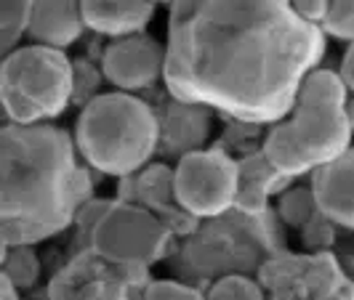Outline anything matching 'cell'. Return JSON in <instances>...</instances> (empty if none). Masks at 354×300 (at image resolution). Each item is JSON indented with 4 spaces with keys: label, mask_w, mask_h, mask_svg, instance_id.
Masks as SVG:
<instances>
[{
    "label": "cell",
    "mask_w": 354,
    "mask_h": 300,
    "mask_svg": "<svg viewBox=\"0 0 354 300\" xmlns=\"http://www.w3.org/2000/svg\"><path fill=\"white\" fill-rule=\"evenodd\" d=\"M296 104L306 106H344L349 104V86L344 83V77L330 70H315L306 74L299 90V101Z\"/></svg>",
    "instance_id": "cell-18"
},
{
    "label": "cell",
    "mask_w": 354,
    "mask_h": 300,
    "mask_svg": "<svg viewBox=\"0 0 354 300\" xmlns=\"http://www.w3.org/2000/svg\"><path fill=\"white\" fill-rule=\"evenodd\" d=\"M0 300H21L19 298V287L8 277H0Z\"/></svg>",
    "instance_id": "cell-28"
},
{
    "label": "cell",
    "mask_w": 354,
    "mask_h": 300,
    "mask_svg": "<svg viewBox=\"0 0 354 300\" xmlns=\"http://www.w3.org/2000/svg\"><path fill=\"white\" fill-rule=\"evenodd\" d=\"M277 212H280V218H283L288 226L304 231L319 215L315 192H312V189H288V192L280 197Z\"/></svg>",
    "instance_id": "cell-20"
},
{
    "label": "cell",
    "mask_w": 354,
    "mask_h": 300,
    "mask_svg": "<svg viewBox=\"0 0 354 300\" xmlns=\"http://www.w3.org/2000/svg\"><path fill=\"white\" fill-rule=\"evenodd\" d=\"M344 112H346V120H349V128H352L354 133V99H349V104L344 106Z\"/></svg>",
    "instance_id": "cell-29"
},
{
    "label": "cell",
    "mask_w": 354,
    "mask_h": 300,
    "mask_svg": "<svg viewBox=\"0 0 354 300\" xmlns=\"http://www.w3.org/2000/svg\"><path fill=\"white\" fill-rule=\"evenodd\" d=\"M142 300H205V295L187 282H174V279H155L144 290Z\"/></svg>",
    "instance_id": "cell-24"
},
{
    "label": "cell",
    "mask_w": 354,
    "mask_h": 300,
    "mask_svg": "<svg viewBox=\"0 0 354 300\" xmlns=\"http://www.w3.org/2000/svg\"><path fill=\"white\" fill-rule=\"evenodd\" d=\"M80 8L86 27L115 40L142 35L144 27L155 17V3L149 0H83Z\"/></svg>",
    "instance_id": "cell-15"
},
{
    "label": "cell",
    "mask_w": 354,
    "mask_h": 300,
    "mask_svg": "<svg viewBox=\"0 0 354 300\" xmlns=\"http://www.w3.org/2000/svg\"><path fill=\"white\" fill-rule=\"evenodd\" d=\"M333 223L319 212L317 218L304 229V242L309 245V248H325L328 242H333V229H330Z\"/></svg>",
    "instance_id": "cell-25"
},
{
    "label": "cell",
    "mask_w": 354,
    "mask_h": 300,
    "mask_svg": "<svg viewBox=\"0 0 354 300\" xmlns=\"http://www.w3.org/2000/svg\"><path fill=\"white\" fill-rule=\"evenodd\" d=\"M139 202V208L158 215L160 221L171 229V234H192L197 229V218L178 205L176 189H174V170H168L165 165H155L149 170H144L142 176H133V197ZM131 202V205H136Z\"/></svg>",
    "instance_id": "cell-13"
},
{
    "label": "cell",
    "mask_w": 354,
    "mask_h": 300,
    "mask_svg": "<svg viewBox=\"0 0 354 300\" xmlns=\"http://www.w3.org/2000/svg\"><path fill=\"white\" fill-rule=\"evenodd\" d=\"M205 300H266V292L261 282L234 274V277H224V279L213 282L208 287Z\"/></svg>",
    "instance_id": "cell-22"
},
{
    "label": "cell",
    "mask_w": 354,
    "mask_h": 300,
    "mask_svg": "<svg viewBox=\"0 0 354 300\" xmlns=\"http://www.w3.org/2000/svg\"><path fill=\"white\" fill-rule=\"evenodd\" d=\"M160 143L158 112L131 93H99L83 106L75 125V146L93 170L131 178Z\"/></svg>",
    "instance_id": "cell-3"
},
{
    "label": "cell",
    "mask_w": 354,
    "mask_h": 300,
    "mask_svg": "<svg viewBox=\"0 0 354 300\" xmlns=\"http://www.w3.org/2000/svg\"><path fill=\"white\" fill-rule=\"evenodd\" d=\"M352 149V128L338 106L296 104L285 123L274 125L264 141L266 159L285 178L315 173Z\"/></svg>",
    "instance_id": "cell-6"
},
{
    "label": "cell",
    "mask_w": 354,
    "mask_h": 300,
    "mask_svg": "<svg viewBox=\"0 0 354 300\" xmlns=\"http://www.w3.org/2000/svg\"><path fill=\"white\" fill-rule=\"evenodd\" d=\"M37 274H40V263L30 245H19V248L3 245V277H8L21 290V287H32L37 282Z\"/></svg>",
    "instance_id": "cell-21"
},
{
    "label": "cell",
    "mask_w": 354,
    "mask_h": 300,
    "mask_svg": "<svg viewBox=\"0 0 354 300\" xmlns=\"http://www.w3.org/2000/svg\"><path fill=\"white\" fill-rule=\"evenodd\" d=\"M266 300H354V282L330 252L280 250L259 271Z\"/></svg>",
    "instance_id": "cell-7"
},
{
    "label": "cell",
    "mask_w": 354,
    "mask_h": 300,
    "mask_svg": "<svg viewBox=\"0 0 354 300\" xmlns=\"http://www.w3.org/2000/svg\"><path fill=\"white\" fill-rule=\"evenodd\" d=\"M152 282L149 266L115 263L88 248L53 277L48 300H136Z\"/></svg>",
    "instance_id": "cell-8"
},
{
    "label": "cell",
    "mask_w": 354,
    "mask_h": 300,
    "mask_svg": "<svg viewBox=\"0 0 354 300\" xmlns=\"http://www.w3.org/2000/svg\"><path fill=\"white\" fill-rule=\"evenodd\" d=\"M341 77H344V83L349 86V90H354V43L346 48V53H344V61H341Z\"/></svg>",
    "instance_id": "cell-27"
},
{
    "label": "cell",
    "mask_w": 354,
    "mask_h": 300,
    "mask_svg": "<svg viewBox=\"0 0 354 300\" xmlns=\"http://www.w3.org/2000/svg\"><path fill=\"white\" fill-rule=\"evenodd\" d=\"M171 248V229L158 215L131 202H112L91 237V250L115 263L152 266Z\"/></svg>",
    "instance_id": "cell-9"
},
{
    "label": "cell",
    "mask_w": 354,
    "mask_h": 300,
    "mask_svg": "<svg viewBox=\"0 0 354 300\" xmlns=\"http://www.w3.org/2000/svg\"><path fill=\"white\" fill-rule=\"evenodd\" d=\"M237 168H240V186H237L234 210L245 212V215H264V212H269V197L274 192H283L290 178L277 173L272 168V162L266 159L264 152L240 159Z\"/></svg>",
    "instance_id": "cell-16"
},
{
    "label": "cell",
    "mask_w": 354,
    "mask_h": 300,
    "mask_svg": "<svg viewBox=\"0 0 354 300\" xmlns=\"http://www.w3.org/2000/svg\"><path fill=\"white\" fill-rule=\"evenodd\" d=\"M280 229L272 210L245 215L230 210L197 226L178 250L176 268L192 282H218L224 277H250L280 252Z\"/></svg>",
    "instance_id": "cell-4"
},
{
    "label": "cell",
    "mask_w": 354,
    "mask_h": 300,
    "mask_svg": "<svg viewBox=\"0 0 354 300\" xmlns=\"http://www.w3.org/2000/svg\"><path fill=\"white\" fill-rule=\"evenodd\" d=\"M102 72L123 93L152 88L160 74H165V48L144 32L112 40L102 56Z\"/></svg>",
    "instance_id": "cell-11"
},
{
    "label": "cell",
    "mask_w": 354,
    "mask_h": 300,
    "mask_svg": "<svg viewBox=\"0 0 354 300\" xmlns=\"http://www.w3.org/2000/svg\"><path fill=\"white\" fill-rule=\"evenodd\" d=\"M32 3H0V46L3 59L19 48V40L30 32Z\"/></svg>",
    "instance_id": "cell-19"
},
{
    "label": "cell",
    "mask_w": 354,
    "mask_h": 300,
    "mask_svg": "<svg viewBox=\"0 0 354 300\" xmlns=\"http://www.w3.org/2000/svg\"><path fill=\"white\" fill-rule=\"evenodd\" d=\"M86 30V19L80 3L70 0H40L32 3V17H30V32L32 46L62 51L72 46Z\"/></svg>",
    "instance_id": "cell-14"
},
{
    "label": "cell",
    "mask_w": 354,
    "mask_h": 300,
    "mask_svg": "<svg viewBox=\"0 0 354 300\" xmlns=\"http://www.w3.org/2000/svg\"><path fill=\"white\" fill-rule=\"evenodd\" d=\"M3 245H37L64 231L91 202L70 133L53 125H6L0 136Z\"/></svg>",
    "instance_id": "cell-2"
},
{
    "label": "cell",
    "mask_w": 354,
    "mask_h": 300,
    "mask_svg": "<svg viewBox=\"0 0 354 300\" xmlns=\"http://www.w3.org/2000/svg\"><path fill=\"white\" fill-rule=\"evenodd\" d=\"M293 6V11L304 19V21H309V24H315V27H322V21L328 17V8H330V3H325V0H296V3H290Z\"/></svg>",
    "instance_id": "cell-26"
},
{
    "label": "cell",
    "mask_w": 354,
    "mask_h": 300,
    "mask_svg": "<svg viewBox=\"0 0 354 300\" xmlns=\"http://www.w3.org/2000/svg\"><path fill=\"white\" fill-rule=\"evenodd\" d=\"M160 120V141L168 149L184 154L197 152V146L208 139V114L203 109H197V104H184L174 99V104L162 112Z\"/></svg>",
    "instance_id": "cell-17"
},
{
    "label": "cell",
    "mask_w": 354,
    "mask_h": 300,
    "mask_svg": "<svg viewBox=\"0 0 354 300\" xmlns=\"http://www.w3.org/2000/svg\"><path fill=\"white\" fill-rule=\"evenodd\" d=\"M322 32L333 35L336 40L354 43V0H336L328 8V17L322 21Z\"/></svg>",
    "instance_id": "cell-23"
},
{
    "label": "cell",
    "mask_w": 354,
    "mask_h": 300,
    "mask_svg": "<svg viewBox=\"0 0 354 300\" xmlns=\"http://www.w3.org/2000/svg\"><path fill=\"white\" fill-rule=\"evenodd\" d=\"M0 96L11 125H48L75 99V64L64 51L17 48L3 59Z\"/></svg>",
    "instance_id": "cell-5"
},
{
    "label": "cell",
    "mask_w": 354,
    "mask_h": 300,
    "mask_svg": "<svg viewBox=\"0 0 354 300\" xmlns=\"http://www.w3.org/2000/svg\"><path fill=\"white\" fill-rule=\"evenodd\" d=\"M312 192L319 212L344 229H354V146L325 168L315 170Z\"/></svg>",
    "instance_id": "cell-12"
},
{
    "label": "cell",
    "mask_w": 354,
    "mask_h": 300,
    "mask_svg": "<svg viewBox=\"0 0 354 300\" xmlns=\"http://www.w3.org/2000/svg\"><path fill=\"white\" fill-rule=\"evenodd\" d=\"M240 186L237 162L218 149H197L178 157L174 189L184 210L197 221H211L234 210Z\"/></svg>",
    "instance_id": "cell-10"
},
{
    "label": "cell",
    "mask_w": 354,
    "mask_h": 300,
    "mask_svg": "<svg viewBox=\"0 0 354 300\" xmlns=\"http://www.w3.org/2000/svg\"><path fill=\"white\" fill-rule=\"evenodd\" d=\"M325 53V32L283 0L174 3L165 40V88L243 123H277Z\"/></svg>",
    "instance_id": "cell-1"
}]
</instances>
